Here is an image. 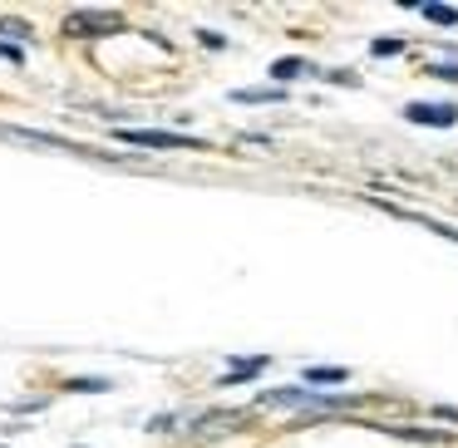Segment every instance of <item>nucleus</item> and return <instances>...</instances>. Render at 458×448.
<instances>
[{"label": "nucleus", "mask_w": 458, "mask_h": 448, "mask_svg": "<svg viewBox=\"0 0 458 448\" xmlns=\"http://www.w3.org/2000/svg\"><path fill=\"white\" fill-rule=\"evenodd\" d=\"M123 30V15L119 11H74L70 21H64V35H74V40H89V35H114Z\"/></svg>", "instance_id": "obj_1"}, {"label": "nucleus", "mask_w": 458, "mask_h": 448, "mask_svg": "<svg viewBox=\"0 0 458 448\" xmlns=\"http://www.w3.org/2000/svg\"><path fill=\"white\" fill-rule=\"evenodd\" d=\"M119 143H129V148H208V143L198 139H182V133H158V129H119Z\"/></svg>", "instance_id": "obj_2"}, {"label": "nucleus", "mask_w": 458, "mask_h": 448, "mask_svg": "<svg viewBox=\"0 0 458 448\" xmlns=\"http://www.w3.org/2000/svg\"><path fill=\"white\" fill-rule=\"evenodd\" d=\"M247 424V409H217V414H202L192 424V438H222V434H237Z\"/></svg>", "instance_id": "obj_3"}, {"label": "nucleus", "mask_w": 458, "mask_h": 448, "mask_svg": "<svg viewBox=\"0 0 458 448\" xmlns=\"http://www.w3.org/2000/svg\"><path fill=\"white\" fill-rule=\"evenodd\" d=\"M404 119L419 123V129H454V123H458V104H409Z\"/></svg>", "instance_id": "obj_4"}, {"label": "nucleus", "mask_w": 458, "mask_h": 448, "mask_svg": "<svg viewBox=\"0 0 458 448\" xmlns=\"http://www.w3.org/2000/svg\"><path fill=\"white\" fill-rule=\"evenodd\" d=\"M267 365H271L267 355H251V359H247V355H237V359H232V369H227V375L217 379V389H232V385H247V379H257V375H261V369H267Z\"/></svg>", "instance_id": "obj_5"}, {"label": "nucleus", "mask_w": 458, "mask_h": 448, "mask_svg": "<svg viewBox=\"0 0 458 448\" xmlns=\"http://www.w3.org/2000/svg\"><path fill=\"white\" fill-rule=\"evenodd\" d=\"M350 369L345 365H310L306 369V385H320V394H326V385H345Z\"/></svg>", "instance_id": "obj_6"}, {"label": "nucleus", "mask_w": 458, "mask_h": 448, "mask_svg": "<svg viewBox=\"0 0 458 448\" xmlns=\"http://www.w3.org/2000/svg\"><path fill=\"white\" fill-rule=\"evenodd\" d=\"M394 217H404V222H414V227H428L434 237H448V241H458V227L454 222H434V217H419V212H404V207H389Z\"/></svg>", "instance_id": "obj_7"}, {"label": "nucleus", "mask_w": 458, "mask_h": 448, "mask_svg": "<svg viewBox=\"0 0 458 448\" xmlns=\"http://www.w3.org/2000/svg\"><path fill=\"white\" fill-rule=\"evenodd\" d=\"M306 74H310L306 60H276V64H271V80H281V84H286V80H306Z\"/></svg>", "instance_id": "obj_8"}, {"label": "nucleus", "mask_w": 458, "mask_h": 448, "mask_svg": "<svg viewBox=\"0 0 458 448\" xmlns=\"http://www.w3.org/2000/svg\"><path fill=\"white\" fill-rule=\"evenodd\" d=\"M237 104H271V99H286V89H232Z\"/></svg>", "instance_id": "obj_9"}, {"label": "nucleus", "mask_w": 458, "mask_h": 448, "mask_svg": "<svg viewBox=\"0 0 458 448\" xmlns=\"http://www.w3.org/2000/svg\"><path fill=\"white\" fill-rule=\"evenodd\" d=\"M419 11H424V21H434V25H458L454 5H419Z\"/></svg>", "instance_id": "obj_10"}, {"label": "nucleus", "mask_w": 458, "mask_h": 448, "mask_svg": "<svg viewBox=\"0 0 458 448\" xmlns=\"http://www.w3.org/2000/svg\"><path fill=\"white\" fill-rule=\"evenodd\" d=\"M64 389H74V394H104V389H114L109 379H70Z\"/></svg>", "instance_id": "obj_11"}, {"label": "nucleus", "mask_w": 458, "mask_h": 448, "mask_svg": "<svg viewBox=\"0 0 458 448\" xmlns=\"http://www.w3.org/2000/svg\"><path fill=\"white\" fill-rule=\"evenodd\" d=\"M428 80H448V84H458V64H428Z\"/></svg>", "instance_id": "obj_12"}, {"label": "nucleus", "mask_w": 458, "mask_h": 448, "mask_svg": "<svg viewBox=\"0 0 458 448\" xmlns=\"http://www.w3.org/2000/svg\"><path fill=\"white\" fill-rule=\"evenodd\" d=\"M0 60H11V64H25V50H21V45H11V40H0Z\"/></svg>", "instance_id": "obj_13"}, {"label": "nucleus", "mask_w": 458, "mask_h": 448, "mask_svg": "<svg viewBox=\"0 0 458 448\" xmlns=\"http://www.w3.org/2000/svg\"><path fill=\"white\" fill-rule=\"evenodd\" d=\"M399 50H404V40H375V55H379V60H389V55H399Z\"/></svg>", "instance_id": "obj_14"}, {"label": "nucleus", "mask_w": 458, "mask_h": 448, "mask_svg": "<svg viewBox=\"0 0 458 448\" xmlns=\"http://www.w3.org/2000/svg\"><path fill=\"white\" fill-rule=\"evenodd\" d=\"M0 30H5V35H21V40H25V35H30V30H25L21 21H0Z\"/></svg>", "instance_id": "obj_15"}, {"label": "nucleus", "mask_w": 458, "mask_h": 448, "mask_svg": "<svg viewBox=\"0 0 458 448\" xmlns=\"http://www.w3.org/2000/svg\"><path fill=\"white\" fill-rule=\"evenodd\" d=\"M198 40L208 45V50H222V35H212V30H198Z\"/></svg>", "instance_id": "obj_16"}]
</instances>
